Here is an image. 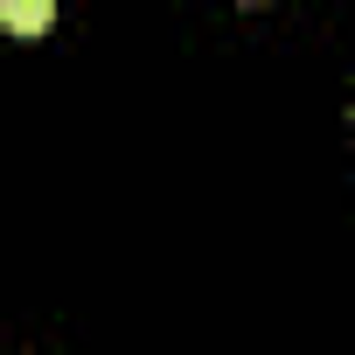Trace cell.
<instances>
[{
    "mask_svg": "<svg viewBox=\"0 0 355 355\" xmlns=\"http://www.w3.org/2000/svg\"><path fill=\"white\" fill-rule=\"evenodd\" d=\"M0 21H8L15 35H42V28L56 21V8H49V0H8V8H0Z\"/></svg>",
    "mask_w": 355,
    "mask_h": 355,
    "instance_id": "1",
    "label": "cell"
}]
</instances>
